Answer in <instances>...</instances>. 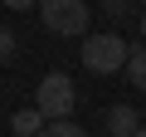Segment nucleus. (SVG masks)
Listing matches in <instances>:
<instances>
[{"label":"nucleus","mask_w":146,"mask_h":137,"mask_svg":"<svg viewBox=\"0 0 146 137\" xmlns=\"http://www.w3.org/2000/svg\"><path fill=\"white\" fill-rule=\"evenodd\" d=\"M122 74L136 93H146V49H127V64H122Z\"/></svg>","instance_id":"423d86ee"},{"label":"nucleus","mask_w":146,"mask_h":137,"mask_svg":"<svg viewBox=\"0 0 146 137\" xmlns=\"http://www.w3.org/2000/svg\"><path fill=\"white\" fill-rule=\"evenodd\" d=\"M44 132H49V137H78L83 122H73V118L63 113V118H44Z\"/></svg>","instance_id":"0eeeda50"},{"label":"nucleus","mask_w":146,"mask_h":137,"mask_svg":"<svg viewBox=\"0 0 146 137\" xmlns=\"http://www.w3.org/2000/svg\"><path fill=\"white\" fill-rule=\"evenodd\" d=\"M136 127H141V118H136L131 103H117V108L107 113V132H112V137H131Z\"/></svg>","instance_id":"20e7f679"},{"label":"nucleus","mask_w":146,"mask_h":137,"mask_svg":"<svg viewBox=\"0 0 146 137\" xmlns=\"http://www.w3.org/2000/svg\"><path fill=\"white\" fill-rule=\"evenodd\" d=\"M39 20L49 34L58 39H73L88 30V0H39Z\"/></svg>","instance_id":"f03ea898"},{"label":"nucleus","mask_w":146,"mask_h":137,"mask_svg":"<svg viewBox=\"0 0 146 137\" xmlns=\"http://www.w3.org/2000/svg\"><path fill=\"white\" fill-rule=\"evenodd\" d=\"M122 64H127V39L122 34L98 30V34L83 39V68H88V74L107 79V74H122Z\"/></svg>","instance_id":"f257e3e1"},{"label":"nucleus","mask_w":146,"mask_h":137,"mask_svg":"<svg viewBox=\"0 0 146 137\" xmlns=\"http://www.w3.org/2000/svg\"><path fill=\"white\" fill-rule=\"evenodd\" d=\"M15 54V30H5V25H0V64H5Z\"/></svg>","instance_id":"6e6552de"},{"label":"nucleus","mask_w":146,"mask_h":137,"mask_svg":"<svg viewBox=\"0 0 146 137\" xmlns=\"http://www.w3.org/2000/svg\"><path fill=\"white\" fill-rule=\"evenodd\" d=\"M73 103H78V88H73L68 74H44V79H39L34 108H39L44 118H63V113H73Z\"/></svg>","instance_id":"7ed1b4c3"},{"label":"nucleus","mask_w":146,"mask_h":137,"mask_svg":"<svg viewBox=\"0 0 146 137\" xmlns=\"http://www.w3.org/2000/svg\"><path fill=\"white\" fill-rule=\"evenodd\" d=\"M10 132H15V137H39V132H44V113H39V108L10 113Z\"/></svg>","instance_id":"39448f33"},{"label":"nucleus","mask_w":146,"mask_h":137,"mask_svg":"<svg viewBox=\"0 0 146 137\" xmlns=\"http://www.w3.org/2000/svg\"><path fill=\"white\" fill-rule=\"evenodd\" d=\"M141 39H146V5H141Z\"/></svg>","instance_id":"9b49d317"},{"label":"nucleus","mask_w":146,"mask_h":137,"mask_svg":"<svg viewBox=\"0 0 146 137\" xmlns=\"http://www.w3.org/2000/svg\"><path fill=\"white\" fill-rule=\"evenodd\" d=\"M5 5H10V10H34L39 0H5Z\"/></svg>","instance_id":"9d476101"},{"label":"nucleus","mask_w":146,"mask_h":137,"mask_svg":"<svg viewBox=\"0 0 146 137\" xmlns=\"http://www.w3.org/2000/svg\"><path fill=\"white\" fill-rule=\"evenodd\" d=\"M102 10H107V15H122V10H127V0H102Z\"/></svg>","instance_id":"1a4fd4ad"}]
</instances>
